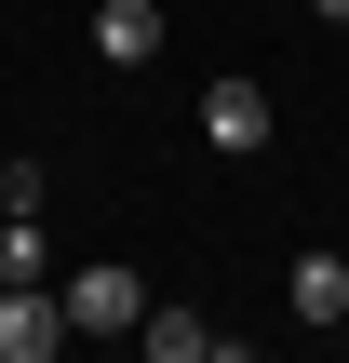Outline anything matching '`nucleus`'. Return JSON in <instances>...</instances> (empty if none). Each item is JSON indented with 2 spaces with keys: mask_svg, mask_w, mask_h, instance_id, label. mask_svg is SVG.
<instances>
[{
  "mask_svg": "<svg viewBox=\"0 0 349 363\" xmlns=\"http://www.w3.org/2000/svg\"><path fill=\"white\" fill-rule=\"evenodd\" d=\"M54 296H67V337H135V323H148V283H135L121 256H94V269H67Z\"/></svg>",
  "mask_w": 349,
  "mask_h": 363,
  "instance_id": "f257e3e1",
  "label": "nucleus"
},
{
  "mask_svg": "<svg viewBox=\"0 0 349 363\" xmlns=\"http://www.w3.org/2000/svg\"><path fill=\"white\" fill-rule=\"evenodd\" d=\"M67 350V296L54 283H0V363H54Z\"/></svg>",
  "mask_w": 349,
  "mask_h": 363,
  "instance_id": "f03ea898",
  "label": "nucleus"
},
{
  "mask_svg": "<svg viewBox=\"0 0 349 363\" xmlns=\"http://www.w3.org/2000/svg\"><path fill=\"white\" fill-rule=\"evenodd\" d=\"M202 135H215L229 162H256V148H269V94H256V81H202Z\"/></svg>",
  "mask_w": 349,
  "mask_h": 363,
  "instance_id": "7ed1b4c3",
  "label": "nucleus"
},
{
  "mask_svg": "<svg viewBox=\"0 0 349 363\" xmlns=\"http://www.w3.org/2000/svg\"><path fill=\"white\" fill-rule=\"evenodd\" d=\"M94 54L108 67H148L161 54V0H94Z\"/></svg>",
  "mask_w": 349,
  "mask_h": 363,
  "instance_id": "20e7f679",
  "label": "nucleus"
},
{
  "mask_svg": "<svg viewBox=\"0 0 349 363\" xmlns=\"http://www.w3.org/2000/svg\"><path fill=\"white\" fill-rule=\"evenodd\" d=\"M296 323H349V256H296Z\"/></svg>",
  "mask_w": 349,
  "mask_h": 363,
  "instance_id": "39448f33",
  "label": "nucleus"
},
{
  "mask_svg": "<svg viewBox=\"0 0 349 363\" xmlns=\"http://www.w3.org/2000/svg\"><path fill=\"white\" fill-rule=\"evenodd\" d=\"M135 337H148V350H161V363H202V350H215V323H202V310H148Z\"/></svg>",
  "mask_w": 349,
  "mask_h": 363,
  "instance_id": "423d86ee",
  "label": "nucleus"
},
{
  "mask_svg": "<svg viewBox=\"0 0 349 363\" xmlns=\"http://www.w3.org/2000/svg\"><path fill=\"white\" fill-rule=\"evenodd\" d=\"M0 283H40V216H13V229H0Z\"/></svg>",
  "mask_w": 349,
  "mask_h": 363,
  "instance_id": "0eeeda50",
  "label": "nucleus"
},
{
  "mask_svg": "<svg viewBox=\"0 0 349 363\" xmlns=\"http://www.w3.org/2000/svg\"><path fill=\"white\" fill-rule=\"evenodd\" d=\"M309 13H336V27H349V0H309Z\"/></svg>",
  "mask_w": 349,
  "mask_h": 363,
  "instance_id": "6e6552de",
  "label": "nucleus"
}]
</instances>
